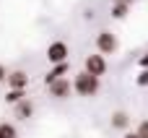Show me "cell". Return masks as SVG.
<instances>
[{
	"label": "cell",
	"mask_w": 148,
	"mask_h": 138,
	"mask_svg": "<svg viewBox=\"0 0 148 138\" xmlns=\"http://www.w3.org/2000/svg\"><path fill=\"white\" fill-rule=\"evenodd\" d=\"M96 50H99V55H114L120 50V42L109 29H101L96 34Z\"/></svg>",
	"instance_id": "cell-2"
},
{
	"label": "cell",
	"mask_w": 148,
	"mask_h": 138,
	"mask_svg": "<svg viewBox=\"0 0 148 138\" xmlns=\"http://www.w3.org/2000/svg\"><path fill=\"white\" fill-rule=\"evenodd\" d=\"M23 97H26V89H8V94H5V104H18Z\"/></svg>",
	"instance_id": "cell-11"
},
{
	"label": "cell",
	"mask_w": 148,
	"mask_h": 138,
	"mask_svg": "<svg viewBox=\"0 0 148 138\" xmlns=\"http://www.w3.org/2000/svg\"><path fill=\"white\" fill-rule=\"evenodd\" d=\"M83 70L86 73H91V76H96V78H101L104 73H107V60H104V55H88L86 60H83Z\"/></svg>",
	"instance_id": "cell-3"
},
{
	"label": "cell",
	"mask_w": 148,
	"mask_h": 138,
	"mask_svg": "<svg viewBox=\"0 0 148 138\" xmlns=\"http://www.w3.org/2000/svg\"><path fill=\"white\" fill-rule=\"evenodd\" d=\"M138 65H140V68H148V52L140 57V60H138Z\"/></svg>",
	"instance_id": "cell-16"
},
{
	"label": "cell",
	"mask_w": 148,
	"mask_h": 138,
	"mask_svg": "<svg viewBox=\"0 0 148 138\" xmlns=\"http://www.w3.org/2000/svg\"><path fill=\"white\" fill-rule=\"evenodd\" d=\"M5 81H8V89H26V86H29V76H26L23 70H13V73H8Z\"/></svg>",
	"instance_id": "cell-6"
},
{
	"label": "cell",
	"mask_w": 148,
	"mask_h": 138,
	"mask_svg": "<svg viewBox=\"0 0 148 138\" xmlns=\"http://www.w3.org/2000/svg\"><path fill=\"white\" fill-rule=\"evenodd\" d=\"M47 89H49V97L52 99H68L70 91H73V86H70V81L65 76L57 78V81H52V83H47Z\"/></svg>",
	"instance_id": "cell-5"
},
{
	"label": "cell",
	"mask_w": 148,
	"mask_h": 138,
	"mask_svg": "<svg viewBox=\"0 0 148 138\" xmlns=\"http://www.w3.org/2000/svg\"><path fill=\"white\" fill-rule=\"evenodd\" d=\"M5 76H8V68H5V65H3V63H0V83H3V81H5Z\"/></svg>",
	"instance_id": "cell-15"
},
{
	"label": "cell",
	"mask_w": 148,
	"mask_h": 138,
	"mask_svg": "<svg viewBox=\"0 0 148 138\" xmlns=\"http://www.w3.org/2000/svg\"><path fill=\"white\" fill-rule=\"evenodd\" d=\"M127 13H130V3H112V18L122 21Z\"/></svg>",
	"instance_id": "cell-10"
},
{
	"label": "cell",
	"mask_w": 148,
	"mask_h": 138,
	"mask_svg": "<svg viewBox=\"0 0 148 138\" xmlns=\"http://www.w3.org/2000/svg\"><path fill=\"white\" fill-rule=\"evenodd\" d=\"M68 55H70V50H68V44L65 42H49V47H47V60H49V65H55V63H65L68 60Z\"/></svg>",
	"instance_id": "cell-4"
},
{
	"label": "cell",
	"mask_w": 148,
	"mask_h": 138,
	"mask_svg": "<svg viewBox=\"0 0 148 138\" xmlns=\"http://www.w3.org/2000/svg\"><path fill=\"white\" fill-rule=\"evenodd\" d=\"M13 107H16V117H18V120H29V117L34 115V102L26 99V97H23L18 104H13Z\"/></svg>",
	"instance_id": "cell-7"
},
{
	"label": "cell",
	"mask_w": 148,
	"mask_h": 138,
	"mask_svg": "<svg viewBox=\"0 0 148 138\" xmlns=\"http://www.w3.org/2000/svg\"><path fill=\"white\" fill-rule=\"evenodd\" d=\"M0 138H18V128L13 123H0Z\"/></svg>",
	"instance_id": "cell-12"
},
{
	"label": "cell",
	"mask_w": 148,
	"mask_h": 138,
	"mask_svg": "<svg viewBox=\"0 0 148 138\" xmlns=\"http://www.w3.org/2000/svg\"><path fill=\"white\" fill-rule=\"evenodd\" d=\"M135 83H138L140 89H146V86H148V68H140V73L135 76Z\"/></svg>",
	"instance_id": "cell-13"
},
{
	"label": "cell",
	"mask_w": 148,
	"mask_h": 138,
	"mask_svg": "<svg viewBox=\"0 0 148 138\" xmlns=\"http://www.w3.org/2000/svg\"><path fill=\"white\" fill-rule=\"evenodd\" d=\"M122 138H138V133H125Z\"/></svg>",
	"instance_id": "cell-17"
},
{
	"label": "cell",
	"mask_w": 148,
	"mask_h": 138,
	"mask_svg": "<svg viewBox=\"0 0 148 138\" xmlns=\"http://www.w3.org/2000/svg\"><path fill=\"white\" fill-rule=\"evenodd\" d=\"M114 3H133V0H114Z\"/></svg>",
	"instance_id": "cell-18"
},
{
	"label": "cell",
	"mask_w": 148,
	"mask_h": 138,
	"mask_svg": "<svg viewBox=\"0 0 148 138\" xmlns=\"http://www.w3.org/2000/svg\"><path fill=\"white\" fill-rule=\"evenodd\" d=\"M135 133H138V138H148V120H143V123L138 125V130H135Z\"/></svg>",
	"instance_id": "cell-14"
},
{
	"label": "cell",
	"mask_w": 148,
	"mask_h": 138,
	"mask_svg": "<svg viewBox=\"0 0 148 138\" xmlns=\"http://www.w3.org/2000/svg\"><path fill=\"white\" fill-rule=\"evenodd\" d=\"M65 73H68V60H65V63H55V65L49 68V73L44 76V86L52 83V81H57V78H62Z\"/></svg>",
	"instance_id": "cell-8"
},
{
	"label": "cell",
	"mask_w": 148,
	"mask_h": 138,
	"mask_svg": "<svg viewBox=\"0 0 148 138\" xmlns=\"http://www.w3.org/2000/svg\"><path fill=\"white\" fill-rule=\"evenodd\" d=\"M73 91L78 94V97H86V99H91V97H96L99 94V89H101V81L96 78V76H91V73H86V70H81V73H75V78H73Z\"/></svg>",
	"instance_id": "cell-1"
},
{
	"label": "cell",
	"mask_w": 148,
	"mask_h": 138,
	"mask_svg": "<svg viewBox=\"0 0 148 138\" xmlns=\"http://www.w3.org/2000/svg\"><path fill=\"white\" fill-rule=\"evenodd\" d=\"M109 125H112V130H127V125H130V115H127V112H114L112 120H109Z\"/></svg>",
	"instance_id": "cell-9"
}]
</instances>
